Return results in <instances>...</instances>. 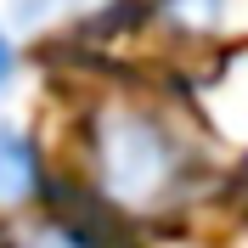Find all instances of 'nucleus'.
<instances>
[{
	"mask_svg": "<svg viewBox=\"0 0 248 248\" xmlns=\"http://www.w3.org/2000/svg\"><path fill=\"white\" fill-rule=\"evenodd\" d=\"M96 192L124 215H153L198 186V147L170 113L147 102H108L85 124Z\"/></svg>",
	"mask_w": 248,
	"mask_h": 248,
	"instance_id": "nucleus-1",
	"label": "nucleus"
},
{
	"mask_svg": "<svg viewBox=\"0 0 248 248\" xmlns=\"http://www.w3.org/2000/svg\"><path fill=\"white\" fill-rule=\"evenodd\" d=\"M46 186H51V164L40 136L29 124L0 119V209H29L46 198Z\"/></svg>",
	"mask_w": 248,
	"mask_h": 248,
	"instance_id": "nucleus-2",
	"label": "nucleus"
},
{
	"mask_svg": "<svg viewBox=\"0 0 248 248\" xmlns=\"http://www.w3.org/2000/svg\"><path fill=\"white\" fill-rule=\"evenodd\" d=\"M147 12H153L164 29L186 34V40H209V34L226 29L232 0H147Z\"/></svg>",
	"mask_w": 248,
	"mask_h": 248,
	"instance_id": "nucleus-3",
	"label": "nucleus"
},
{
	"mask_svg": "<svg viewBox=\"0 0 248 248\" xmlns=\"http://www.w3.org/2000/svg\"><path fill=\"white\" fill-rule=\"evenodd\" d=\"M91 6H102V0H6V23L17 34H40V29H57L68 17L91 12Z\"/></svg>",
	"mask_w": 248,
	"mask_h": 248,
	"instance_id": "nucleus-4",
	"label": "nucleus"
},
{
	"mask_svg": "<svg viewBox=\"0 0 248 248\" xmlns=\"http://www.w3.org/2000/svg\"><path fill=\"white\" fill-rule=\"evenodd\" d=\"M17 79H23V34L6 23V12H0V102L17 91Z\"/></svg>",
	"mask_w": 248,
	"mask_h": 248,
	"instance_id": "nucleus-5",
	"label": "nucleus"
},
{
	"mask_svg": "<svg viewBox=\"0 0 248 248\" xmlns=\"http://www.w3.org/2000/svg\"><path fill=\"white\" fill-rule=\"evenodd\" d=\"M12 248H79L68 232H57V226H46V232H29V237H17Z\"/></svg>",
	"mask_w": 248,
	"mask_h": 248,
	"instance_id": "nucleus-6",
	"label": "nucleus"
}]
</instances>
